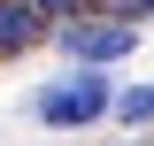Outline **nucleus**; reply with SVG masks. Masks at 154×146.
I'll list each match as a JSON object with an SVG mask.
<instances>
[{"label":"nucleus","mask_w":154,"mask_h":146,"mask_svg":"<svg viewBox=\"0 0 154 146\" xmlns=\"http://www.w3.org/2000/svg\"><path fill=\"white\" fill-rule=\"evenodd\" d=\"M108 100H116V92H108V77H93V69H85V77H69V85L38 92V115L77 131V123H100V115H108Z\"/></svg>","instance_id":"1"},{"label":"nucleus","mask_w":154,"mask_h":146,"mask_svg":"<svg viewBox=\"0 0 154 146\" xmlns=\"http://www.w3.org/2000/svg\"><path fill=\"white\" fill-rule=\"evenodd\" d=\"M62 46H69L77 62L100 69V62H123V54H131L139 31H131V23H62Z\"/></svg>","instance_id":"2"},{"label":"nucleus","mask_w":154,"mask_h":146,"mask_svg":"<svg viewBox=\"0 0 154 146\" xmlns=\"http://www.w3.org/2000/svg\"><path fill=\"white\" fill-rule=\"evenodd\" d=\"M31 38H46V16H31L23 0H0V54H23Z\"/></svg>","instance_id":"3"},{"label":"nucleus","mask_w":154,"mask_h":146,"mask_svg":"<svg viewBox=\"0 0 154 146\" xmlns=\"http://www.w3.org/2000/svg\"><path fill=\"white\" fill-rule=\"evenodd\" d=\"M108 115H123V123H154V85H131L123 100H108Z\"/></svg>","instance_id":"4"},{"label":"nucleus","mask_w":154,"mask_h":146,"mask_svg":"<svg viewBox=\"0 0 154 146\" xmlns=\"http://www.w3.org/2000/svg\"><path fill=\"white\" fill-rule=\"evenodd\" d=\"M31 16H77V0H23Z\"/></svg>","instance_id":"5"}]
</instances>
